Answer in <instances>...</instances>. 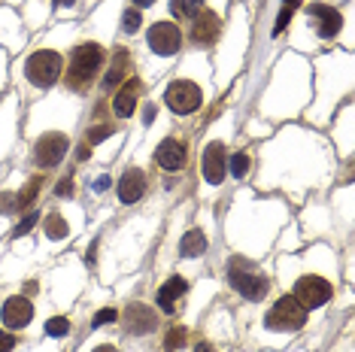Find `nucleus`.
I'll use <instances>...</instances> for the list:
<instances>
[{"instance_id": "1", "label": "nucleus", "mask_w": 355, "mask_h": 352, "mask_svg": "<svg viewBox=\"0 0 355 352\" xmlns=\"http://www.w3.org/2000/svg\"><path fill=\"white\" fill-rule=\"evenodd\" d=\"M104 46L97 43H82L73 49L70 67H67V86L73 91H86L91 86V79L97 76L100 64H104Z\"/></svg>"}, {"instance_id": "2", "label": "nucleus", "mask_w": 355, "mask_h": 352, "mask_svg": "<svg viewBox=\"0 0 355 352\" xmlns=\"http://www.w3.org/2000/svg\"><path fill=\"white\" fill-rule=\"evenodd\" d=\"M304 322H307V310L300 307L291 295L280 297L265 316V325L270 328V331H300Z\"/></svg>"}, {"instance_id": "3", "label": "nucleus", "mask_w": 355, "mask_h": 352, "mask_svg": "<svg viewBox=\"0 0 355 352\" xmlns=\"http://www.w3.org/2000/svg\"><path fill=\"white\" fill-rule=\"evenodd\" d=\"M25 76L30 79V86H37V88L55 86L58 76H61V55L58 52H52V49L34 52V55L28 58V64H25Z\"/></svg>"}, {"instance_id": "4", "label": "nucleus", "mask_w": 355, "mask_h": 352, "mask_svg": "<svg viewBox=\"0 0 355 352\" xmlns=\"http://www.w3.org/2000/svg\"><path fill=\"white\" fill-rule=\"evenodd\" d=\"M164 101H167V106H171L176 116H189V113H198L200 110L204 95H200V88L195 86V82L176 79V82H171V88H167Z\"/></svg>"}, {"instance_id": "5", "label": "nucleus", "mask_w": 355, "mask_h": 352, "mask_svg": "<svg viewBox=\"0 0 355 352\" xmlns=\"http://www.w3.org/2000/svg\"><path fill=\"white\" fill-rule=\"evenodd\" d=\"M291 297H295L304 310H319V307H325L328 297H331V282L322 280V277H300L295 282Z\"/></svg>"}, {"instance_id": "6", "label": "nucleus", "mask_w": 355, "mask_h": 352, "mask_svg": "<svg viewBox=\"0 0 355 352\" xmlns=\"http://www.w3.org/2000/svg\"><path fill=\"white\" fill-rule=\"evenodd\" d=\"M67 155V137L64 134H43L34 146V162L40 167H58Z\"/></svg>"}, {"instance_id": "7", "label": "nucleus", "mask_w": 355, "mask_h": 352, "mask_svg": "<svg viewBox=\"0 0 355 352\" xmlns=\"http://www.w3.org/2000/svg\"><path fill=\"white\" fill-rule=\"evenodd\" d=\"M149 46L158 55H173L182 46V30L173 25V21H155L149 28Z\"/></svg>"}, {"instance_id": "8", "label": "nucleus", "mask_w": 355, "mask_h": 352, "mask_svg": "<svg viewBox=\"0 0 355 352\" xmlns=\"http://www.w3.org/2000/svg\"><path fill=\"white\" fill-rule=\"evenodd\" d=\"M228 280H231V286L240 292L246 301H261V297L267 295V289H270V282L267 277H261V273H246V271H237L234 264H231V273H228Z\"/></svg>"}, {"instance_id": "9", "label": "nucleus", "mask_w": 355, "mask_h": 352, "mask_svg": "<svg viewBox=\"0 0 355 352\" xmlns=\"http://www.w3.org/2000/svg\"><path fill=\"white\" fill-rule=\"evenodd\" d=\"M0 319H3V325L10 328V331H21V328H28L30 319H34V307H30V301L21 295L6 297L3 310H0Z\"/></svg>"}, {"instance_id": "10", "label": "nucleus", "mask_w": 355, "mask_h": 352, "mask_svg": "<svg viewBox=\"0 0 355 352\" xmlns=\"http://www.w3.org/2000/svg\"><path fill=\"white\" fill-rule=\"evenodd\" d=\"M219 34H222V19L213 10H200L195 15V25H191V43L210 46L219 40Z\"/></svg>"}, {"instance_id": "11", "label": "nucleus", "mask_w": 355, "mask_h": 352, "mask_svg": "<svg viewBox=\"0 0 355 352\" xmlns=\"http://www.w3.org/2000/svg\"><path fill=\"white\" fill-rule=\"evenodd\" d=\"M125 328L131 334H152L158 328V316L146 304H128L125 310Z\"/></svg>"}, {"instance_id": "12", "label": "nucleus", "mask_w": 355, "mask_h": 352, "mask_svg": "<svg viewBox=\"0 0 355 352\" xmlns=\"http://www.w3.org/2000/svg\"><path fill=\"white\" fill-rule=\"evenodd\" d=\"M225 170H228V162H225V146L222 143H210L204 149V179L210 186H222L225 182Z\"/></svg>"}, {"instance_id": "13", "label": "nucleus", "mask_w": 355, "mask_h": 352, "mask_svg": "<svg viewBox=\"0 0 355 352\" xmlns=\"http://www.w3.org/2000/svg\"><path fill=\"white\" fill-rule=\"evenodd\" d=\"M185 158H189V152H185V146L176 137L161 140L155 149V162H158V167H164V170H180V167H185Z\"/></svg>"}, {"instance_id": "14", "label": "nucleus", "mask_w": 355, "mask_h": 352, "mask_svg": "<svg viewBox=\"0 0 355 352\" xmlns=\"http://www.w3.org/2000/svg\"><path fill=\"white\" fill-rule=\"evenodd\" d=\"M310 15H316L319 19V37H325V40H331V37H337L340 34V28H343V19H340V12L334 10V6H325V3H310Z\"/></svg>"}, {"instance_id": "15", "label": "nucleus", "mask_w": 355, "mask_h": 352, "mask_svg": "<svg viewBox=\"0 0 355 352\" xmlns=\"http://www.w3.org/2000/svg\"><path fill=\"white\" fill-rule=\"evenodd\" d=\"M143 191H146V173L137 170V167L125 170V176L119 179V201L122 204H137L143 197Z\"/></svg>"}, {"instance_id": "16", "label": "nucleus", "mask_w": 355, "mask_h": 352, "mask_svg": "<svg viewBox=\"0 0 355 352\" xmlns=\"http://www.w3.org/2000/svg\"><path fill=\"white\" fill-rule=\"evenodd\" d=\"M140 88H143V82L140 79H128V86L115 95V101H113V113L119 119H128V116H134V110H137V97H140Z\"/></svg>"}, {"instance_id": "17", "label": "nucleus", "mask_w": 355, "mask_h": 352, "mask_svg": "<svg viewBox=\"0 0 355 352\" xmlns=\"http://www.w3.org/2000/svg\"><path fill=\"white\" fill-rule=\"evenodd\" d=\"M185 292H189V282L182 277H171L158 289V307L164 313H176V297H182Z\"/></svg>"}, {"instance_id": "18", "label": "nucleus", "mask_w": 355, "mask_h": 352, "mask_svg": "<svg viewBox=\"0 0 355 352\" xmlns=\"http://www.w3.org/2000/svg\"><path fill=\"white\" fill-rule=\"evenodd\" d=\"M207 252V234L200 228H191V231L182 234L180 240V255L182 258H200Z\"/></svg>"}, {"instance_id": "19", "label": "nucleus", "mask_w": 355, "mask_h": 352, "mask_svg": "<svg viewBox=\"0 0 355 352\" xmlns=\"http://www.w3.org/2000/svg\"><path fill=\"white\" fill-rule=\"evenodd\" d=\"M125 70H128V52L125 49H115V61H113L110 73H106V79H104V88L113 91L122 79H125Z\"/></svg>"}, {"instance_id": "20", "label": "nucleus", "mask_w": 355, "mask_h": 352, "mask_svg": "<svg viewBox=\"0 0 355 352\" xmlns=\"http://www.w3.org/2000/svg\"><path fill=\"white\" fill-rule=\"evenodd\" d=\"M67 222L64 216H58V213H52V216H46V234L52 237V240H61V237H67Z\"/></svg>"}, {"instance_id": "21", "label": "nucleus", "mask_w": 355, "mask_h": 352, "mask_svg": "<svg viewBox=\"0 0 355 352\" xmlns=\"http://www.w3.org/2000/svg\"><path fill=\"white\" fill-rule=\"evenodd\" d=\"M140 25H143V12L137 10V6L125 10V15H122V30H125V34H137Z\"/></svg>"}, {"instance_id": "22", "label": "nucleus", "mask_w": 355, "mask_h": 352, "mask_svg": "<svg viewBox=\"0 0 355 352\" xmlns=\"http://www.w3.org/2000/svg\"><path fill=\"white\" fill-rule=\"evenodd\" d=\"M40 182H43V176H34V179H30L28 186L21 188L19 195H15V197H19V210H25V206H30V201H34L37 191H40Z\"/></svg>"}, {"instance_id": "23", "label": "nucleus", "mask_w": 355, "mask_h": 352, "mask_svg": "<svg viewBox=\"0 0 355 352\" xmlns=\"http://www.w3.org/2000/svg\"><path fill=\"white\" fill-rule=\"evenodd\" d=\"M46 334H49V338H67V334H70V319L67 316L49 319V322H46Z\"/></svg>"}, {"instance_id": "24", "label": "nucleus", "mask_w": 355, "mask_h": 352, "mask_svg": "<svg viewBox=\"0 0 355 352\" xmlns=\"http://www.w3.org/2000/svg\"><path fill=\"white\" fill-rule=\"evenodd\" d=\"M228 167H231V173H234V176H246V173H249V155H246V152H234V155H231V162H228Z\"/></svg>"}, {"instance_id": "25", "label": "nucleus", "mask_w": 355, "mask_h": 352, "mask_svg": "<svg viewBox=\"0 0 355 352\" xmlns=\"http://www.w3.org/2000/svg\"><path fill=\"white\" fill-rule=\"evenodd\" d=\"M171 6H173L176 15H191V19L200 12V0H173Z\"/></svg>"}, {"instance_id": "26", "label": "nucleus", "mask_w": 355, "mask_h": 352, "mask_svg": "<svg viewBox=\"0 0 355 352\" xmlns=\"http://www.w3.org/2000/svg\"><path fill=\"white\" fill-rule=\"evenodd\" d=\"M113 134H115V128H110V125H97V128H91V131H88L86 143H88V146H97V143H104L106 137H113Z\"/></svg>"}, {"instance_id": "27", "label": "nucleus", "mask_w": 355, "mask_h": 352, "mask_svg": "<svg viewBox=\"0 0 355 352\" xmlns=\"http://www.w3.org/2000/svg\"><path fill=\"white\" fill-rule=\"evenodd\" d=\"M291 15H295V6H282V10H280V19H276V25H274V37H280L282 30L289 28Z\"/></svg>"}, {"instance_id": "28", "label": "nucleus", "mask_w": 355, "mask_h": 352, "mask_svg": "<svg viewBox=\"0 0 355 352\" xmlns=\"http://www.w3.org/2000/svg\"><path fill=\"white\" fill-rule=\"evenodd\" d=\"M185 343V328H173L171 334H167V340H164V346H167V352H176Z\"/></svg>"}, {"instance_id": "29", "label": "nucleus", "mask_w": 355, "mask_h": 352, "mask_svg": "<svg viewBox=\"0 0 355 352\" xmlns=\"http://www.w3.org/2000/svg\"><path fill=\"white\" fill-rule=\"evenodd\" d=\"M115 319H119V313H115L113 307H104V310H97L95 313V328H100V325H110V322H115Z\"/></svg>"}, {"instance_id": "30", "label": "nucleus", "mask_w": 355, "mask_h": 352, "mask_svg": "<svg viewBox=\"0 0 355 352\" xmlns=\"http://www.w3.org/2000/svg\"><path fill=\"white\" fill-rule=\"evenodd\" d=\"M37 219H40V213H37V210H30V213H28V216H25V219H21V222H19V228H15V237H25V234L30 231V228H34V225H37Z\"/></svg>"}, {"instance_id": "31", "label": "nucleus", "mask_w": 355, "mask_h": 352, "mask_svg": "<svg viewBox=\"0 0 355 352\" xmlns=\"http://www.w3.org/2000/svg\"><path fill=\"white\" fill-rule=\"evenodd\" d=\"M0 213H6V216H12V213H19V197L15 195H0Z\"/></svg>"}, {"instance_id": "32", "label": "nucleus", "mask_w": 355, "mask_h": 352, "mask_svg": "<svg viewBox=\"0 0 355 352\" xmlns=\"http://www.w3.org/2000/svg\"><path fill=\"white\" fill-rule=\"evenodd\" d=\"M55 195H58V197H64V195H73V179H70V176L58 182V186H55Z\"/></svg>"}, {"instance_id": "33", "label": "nucleus", "mask_w": 355, "mask_h": 352, "mask_svg": "<svg viewBox=\"0 0 355 352\" xmlns=\"http://www.w3.org/2000/svg\"><path fill=\"white\" fill-rule=\"evenodd\" d=\"M12 346H15V338L10 331H0V352H12Z\"/></svg>"}, {"instance_id": "34", "label": "nucleus", "mask_w": 355, "mask_h": 352, "mask_svg": "<svg viewBox=\"0 0 355 352\" xmlns=\"http://www.w3.org/2000/svg\"><path fill=\"white\" fill-rule=\"evenodd\" d=\"M95 188H97V191H106V188H110V176H100V179L95 182Z\"/></svg>"}, {"instance_id": "35", "label": "nucleus", "mask_w": 355, "mask_h": 352, "mask_svg": "<svg viewBox=\"0 0 355 352\" xmlns=\"http://www.w3.org/2000/svg\"><path fill=\"white\" fill-rule=\"evenodd\" d=\"M88 155H91V152H88V143H86V146H79V149H76V158H79V162H86Z\"/></svg>"}, {"instance_id": "36", "label": "nucleus", "mask_w": 355, "mask_h": 352, "mask_svg": "<svg viewBox=\"0 0 355 352\" xmlns=\"http://www.w3.org/2000/svg\"><path fill=\"white\" fill-rule=\"evenodd\" d=\"M143 119H146V125H149V121H152V119H155V106H152V104H149V106H146Z\"/></svg>"}, {"instance_id": "37", "label": "nucleus", "mask_w": 355, "mask_h": 352, "mask_svg": "<svg viewBox=\"0 0 355 352\" xmlns=\"http://www.w3.org/2000/svg\"><path fill=\"white\" fill-rule=\"evenodd\" d=\"M195 352H215V349L210 346V343H198V346H195Z\"/></svg>"}, {"instance_id": "38", "label": "nucleus", "mask_w": 355, "mask_h": 352, "mask_svg": "<svg viewBox=\"0 0 355 352\" xmlns=\"http://www.w3.org/2000/svg\"><path fill=\"white\" fill-rule=\"evenodd\" d=\"M152 3H155V0H134L137 10H143V6H152Z\"/></svg>"}, {"instance_id": "39", "label": "nucleus", "mask_w": 355, "mask_h": 352, "mask_svg": "<svg viewBox=\"0 0 355 352\" xmlns=\"http://www.w3.org/2000/svg\"><path fill=\"white\" fill-rule=\"evenodd\" d=\"M73 3H76V0H55L58 10H64V6H73Z\"/></svg>"}, {"instance_id": "40", "label": "nucleus", "mask_w": 355, "mask_h": 352, "mask_svg": "<svg viewBox=\"0 0 355 352\" xmlns=\"http://www.w3.org/2000/svg\"><path fill=\"white\" fill-rule=\"evenodd\" d=\"M95 352H115V346H110V343H104V346H97Z\"/></svg>"}, {"instance_id": "41", "label": "nucleus", "mask_w": 355, "mask_h": 352, "mask_svg": "<svg viewBox=\"0 0 355 352\" xmlns=\"http://www.w3.org/2000/svg\"><path fill=\"white\" fill-rule=\"evenodd\" d=\"M300 3V0H285V6H298Z\"/></svg>"}]
</instances>
